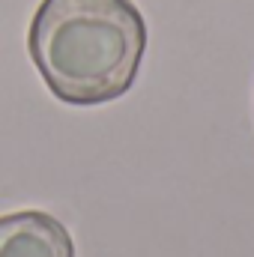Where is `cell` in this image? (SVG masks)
<instances>
[{
  "mask_svg": "<svg viewBox=\"0 0 254 257\" xmlns=\"http://www.w3.org/2000/svg\"><path fill=\"white\" fill-rule=\"evenodd\" d=\"M27 51L66 105L93 108L126 96L147 51V21L132 0H42Z\"/></svg>",
  "mask_w": 254,
  "mask_h": 257,
  "instance_id": "obj_1",
  "label": "cell"
},
{
  "mask_svg": "<svg viewBox=\"0 0 254 257\" xmlns=\"http://www.w3.org/2000/svg\"><path fill=\"white\" fill-rule=\"evenodd\" d=\"M0 257H75L63 224L42 209L0 215Z\"/></svg>",
  "mask_w": 254,
  "mask_h": 257,
  "instance_id": "obj_2",
  "label": "cell"
}]
</instances>
